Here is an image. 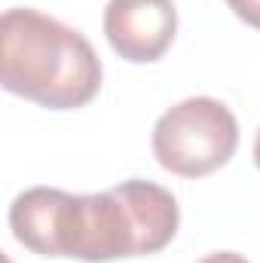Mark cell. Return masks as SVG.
<instances>
[{"mask_svg": "<svg viewBox=\"0 0 260 263\" xmlns=\"http://www.w3.org/2000/svg\"><path fill=\"white\" fill-rule=\"evenodd\" d=\"M181 223L175 196L150 181H123L104 193L73 196L31 187L12 199L9 230L40 257L110 263L162 251Z\"/></svg>", "mask_w": 260, "mask_h": 263, "instance_id": "6da1fadb", "label": "cell"}, {"mask_svg": "<svg viewBox=\"0 0 260 263\" xmlns=\"http://www.w3.org/2000/svg\"><path fill=\"white\" fill-rule=\"evenodd\" d=\"M0 83L49 110L86 107L101 89V59L65 22L15 6L0 18Z\"/></svg>", "mask_w": 260, "mask_h": 263, "instance_id": "7a4b0ae2", "label": "cell"}, {"mask_svg": "<svg viewBox=\"0 0 260 263\" xmlns=\"http://www.w3.org/2000/svg\"><path fill=\"white\" fill-rule=\"evenodd\" d=\"M239 147V123L217 98H187L153 126L156 162L181 178H205L227 165Z\"/></svg>", "mask_w": 260, "mask_h": 263, "instance_id": "3957f363", "label": "cell"}, {"mask_svg": "<svg viewBox=\"0 0 260 263\" xmlns=\"http://www.w3.org/2000/svg\"><path fill=\"white\" fill-rule=\"evenodd\" d=\"M178 34L172 0H110L104 9V37L110 49L132 65L159 62Z\"/></svg>", "mask_w": 260, "mask_h": 263, "instance_id": "277c9868", "label": "cell"}, {"mask_svg": "<svg viewBox=\"0 0 260 263\" xmlns=\"http://www.w3.org/2000/svg\"><path fill=\"white\" fill-rule=\"evenodd\" d=\"M227 3H230V9H233L245 25H251V28L260 31V0H227Z\"/></svg>", "mask_w": 260, "mask_h": 263, "instance_id": "5b68a950", "label": "cell"}, {"mask_svg": "<svg viewBox=\"0 0 260 263\" xmlns=\"http://www.w3.org/2000/svg\"><path fill=\"white\" fill-rule=\"evenodd\" d=\"M199 263H248L242 254H236V251H214V254H208L205 260Z\"/></svg>", "mask_w": 260, "mask_h": 263, "instance_id": "8992f818", "label": "cell"}, {"mask_svg": "<svg viewBox=\"0 0 260 263\" xmlns=\"http://www.w3.org/2000/svg\"><path fill=\"white\" fill-rule=\"evenodd\" d=\"M254 165L260 168V129H257V141H254Z\"/></svg>", "mask_w": 260, "mask_h": 263, "instance_id": "52a82bcc", "label": "cell"}]
</instances>
